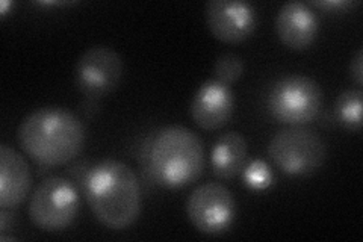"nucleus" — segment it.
Instances as JSON below:
<instances>
[{
	"label": "nucleus",
	"instance_id": "1",
	"mask_svg": "<svg viewBox=\"0 0 363 242\" xmlns=\"http://www.w3.org/2000/svg\"><path fill=\"white\" fill-rule=\"evenodd\" d=\"M17 141L37 164L60 167L81 153L85 126L76 114L65 108H40L23 119L17 129Z\"/></svg>",
	"mask_w": 363,
	"mask_h": 242
},
{
	"label": "nucleus",
	"instance_id": "2",
	"mask_svg": "<svg viewBox=\"0 0 363 242\" xmlns=\"http://www.w3.org/2000/svg\"><path fill=\"white\" fill-rule=\"evenodd\" d=\"M85 199L99 223L111 230L130 227L141 212L138 177L118 159L101 160L88 171Z\"/></svg>",
	"mask_w": 363,
	"mask_h": 242
},
{
	"label": "nucleus",
	"instance_id": "3",
	"mask_svg": "<svg viewBox=\"0 0 363 242\" xmlns=\"http://www.w3.org/2000/svg\"><path fill=\"white\" fill-rule=\"evenodd\" d=\"M149 163L159 185L173 189L188 187L204 170L203 141L184 126H167L153 138Z\"/></svg>",
	"mask_w": 363,
	"mask_h": 242
},
{
	"label": "nucleus",
	"instance_id": "4",
	"mask_svg": "<svg viewBox=\"0 0 363 242\" xmlns=\"http://www.w3.org/2000/svg\"><path fill=\"white\" fill-rule=\"evenodd\" d=\"M268 156L288 176H309L324 165L327 144L308 128L289 126L271 138Z\"/></svg>",
	"mask_w": 363,
	"mask_h": 242
},
{
	"label": "nucleus",
	"instance_id": "5",
	"mask_svg": "<svg viewBox=\"0 0 363 242\" xmlns=\"http://www.w3.org/2000/svg\"><path fill=\"white\" fill-rule=\"evenodd\" d=\"M272 117L288 126H303L313 121L323 108V89L316 80L303 75L279 79L268 96Z\"/></svg>",
	"mask_w": 363,
	"mask_h": 242
},
{
	"label": "nucleus",
	"instance_id": "6",
	"mask_svg": "<svg viewBox=\"0 0 363 242\" xmlns=\"http://www.w3.org/2000/svg\"><path fill=\"white\" fill-rule=\"evenodd\" d=\"M79 212V194L70 180L60 176L44 179L29 202V218L44 232H60Z\"/></svg>",
	"mask_w": 363,
	"mask_h": 242
},
{
	"label": "nucleus",
	"instance_id": "7",
	"mask_svg": "<svg viewBox=\"0 0 363 242\" xmlns=\"http://www.w3.org/2000/svg\"><path fill=\"white\" fill-rule=\"evenodd\" d=\"M186 215L199 232L220 235L229 230L236 216V202L220 182L199 185L186 200Z\"/></svg>",
	"mask_w": 363,
	"mask_h": 242
},
{
	"label": "nucleus",
	"instance_id": "8",
	"mask_svg": "<svg viewBox=\"0 0 363 242\" xmlns=\"http://www.w3.org/2000/svg\"><path fill=\"white\" fill-rule=\"evenodd\" d=\"M124 75L123 57L109 45L86 49L76 62V85L88 99H101L120 85Z\"/></svg>",
	"mask_w": 363,
	"mask_h": 242
},
{
	"label": "nucleus",
	"instance_id": "9",
	"mask_svg": "<svg viewBox=\"0 0 363 242\" xmlns=\"http://www.w3.org/2000/svg\"><path fill=\"white\" fill-rule=\"evenodd\" d=\"M206 23L212 35L229 44L247 40L257 28L253 5L238 0H211L206 4Z\"/></svg>",
	"mask_w": 363,
	"mask_h": 242
},
{
	"label": "nucleus",
	"instance_id": "10",
	"mask_svg": "<svg viewBox=\"0 0 363 242\" xmlns=\"http://www.w3.org/2000/svg\"><path fill=\"white\" fill-rule=\"evenodd\" d=\"M235 108L233 91L217 79L204 82L189 105L191 117L203 131H218L230 121Z\"/></svg>",
	"mask_w": 363,
	"mask_h": 242
},
{
	"label": "nucleus",
	"instance_id": "11",
	"mask_svg": "<svg viewBox=\"0 0 363 242\" xmlns=\"http://www.w3.org/2000/svg\"><path fill=\"white\" fill-rule=\"evenodd\" d=\"M274 28L279 40L292 50H306L318 35V17L309 5L286 2L276 16Z\"/></svg>",
	"mask_w": 363,
	"mask_h": 242
},
{
	"label": "nucleus",
	"instance_id": "12",
	"mask_svg": "<svg viewBox=\"0 0 363 242\" xmlns=\"http://www.w3.org/2000/svg\"><path fill=\"white\" fill-rule=\"evenodd\" d=\"M30 187L32 175L26 159L8 144L0 145V207L16 209L28 197Z\"/></svg>",
	"mask_w": 363,
	"mask_h": 242
},
{
	"label": "nucleus",
	"instance_id": "13",
	"mask_svg": "<svg viewBox=\"0 0 363 242\" xmlns=\"http://www.w3.org/2000/svg\"><path fill=\"white\" fill-rule=\"evenodd\" d=\"M248 145L240 132L223 133L212 148L213 175L221 180H232L245 168Z\"/></svg>",
	"mask_w": 363,
	"mask_h": 242
},
{
	"label": "nucleus",
	"instance_id": "14",
	"mask_svg": "<svg viewBox=\"0 0 363 242\" xmlns=\"http://www.w3.org/2000/svg\"><path fill=\"white\" fill-rule=\"evenodd\" d=\"M362 97L360 89H347L336 99V117L350 131H360L362 128Z\"/></svg>",
	"mask_w": 363,
	"mask_h": 242
},
{
	"label": "nucleus",
	"instance_id": "15",
	"mask_svg": "<svg viewBox=\"0 0 363 242\" xmlns=\"http://www.w3.org/2000/svg\"><path fill=\"white\" fill-rule=\"evenodd\" d=\"M244 60L236 53H224L221 55L217 61H215L213 73L215 79L225 85H232L238 82L244 75Z\"/></svg>",
	"mask_w": 363,
	"mask_h": 242
},
{
	"label": "nucleus",
	"instance_id": "16",
	"mask_svg": "<svg viewBox=\"0 0 363 242\" xmlns=\"http://www.w3.org/2000/svg\"><path fill=\"white\" fill-rule=\"evenodd\" d=\"M242 177L247 183V187L252 189H267L272 182V172L271 168L264 160H253L242 170Z\"/></svg>",
	"mask_w": 363,
	"mask_h": 242
},
{
	"label": "nucleus",
	"instance_id": "17",
	"mask_svg": "<svg viewBox=\"0 0 363 242\" xmlns=\"http://www.w3.org/2000/svg\"><path fill=\"white\" fill-rule=\"evenodd\" d=\"M351 77L354 79L356 85L360 88L363 85V50L359 49L353 62H351Z\"/></svg>",
	"mask_w": 363,
	"mask_h": 242
},
{
	"label": "nucleus",
	"instance_id": "18",
	"mask_svg": "<svg viewBox=\"0 0 363 242\" xmlns=\"http://www.w3.org/2000/svg\"><path fill=\"white\" fill-rule=\"evenodd\" d=\"M348 5L350 4L345 2V0H336V2H330V0H327V2H315V6L325 11H332V13H335V11H340Z\"/></svg>",
	"mask_w": 363,
	"mask_h": 242
},
{
	"label": "nucleus",
	"instance_id": "19",
	"mask_svg": "<svg viewBox=\"0 0 363 242\" xmlns=\"http://www.w3.org/2000/svg\"><path fill=\"white\" fill-rule=\"evenodd\" d=\"M9 5H11L9 2H2V4H0V6H2V8H0V13H2V16L6 14V8H8Z\"/></svg>",
	"mask_w": 363,
	"mask_h": 242
}]
</instances>
